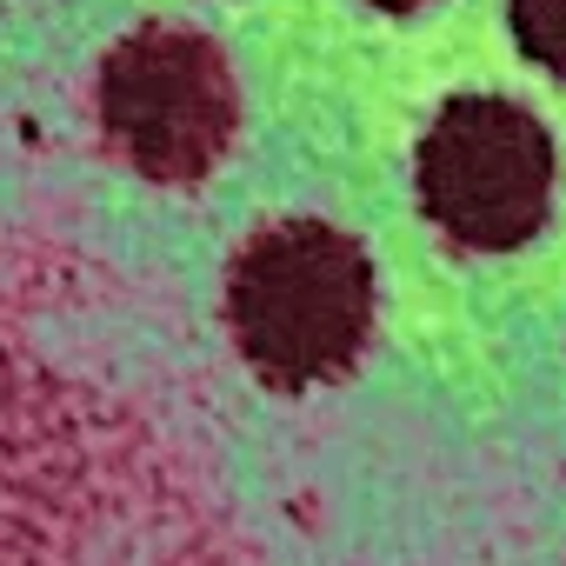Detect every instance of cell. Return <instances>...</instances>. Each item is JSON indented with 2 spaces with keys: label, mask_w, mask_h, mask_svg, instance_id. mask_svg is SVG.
Instances as JSON below:
<instances>
[{
  "label": "cell",
  "mask_w": 566,
  "mask_h": 566,
  "mask_svg": "<svg viewBox=\"0 0 566 566\" xmlns=\"http://www.w3.org/2000/svg\"><path fill=\"white\" fill-rule=\"evenodd\" d=\"M227 327L266 387L340 380L374 334V260L327 220L260 227L227 273Z\"/></svg>",
  "instance_id": "cell-1"
},
{
  "label": "cell",
  "mask_w": 566,
  "mask_h": 566,
  "mask_svg": "<svg viewBox=\"0 0 566 566\" xmlns=\"http://www.w3.org/2000/svg\"><path fill=\"white\" fill-rule=\"evenodd\" d=\"M101 134L107 147L167 187L213 174L240 134V87L227 54L193 28H134L101 61Z\"/></svg>",
  "instance_id": "cell-2"
},
{
  "label": "cell",
  "mask_w": 566,
  "mask_h": 566,
  "mask_svg": "<svg viewBox=\"0 0 566 566\" xmlns=\"http://www.w3.org/2000/svg\"><path fill=\"white\" fill-rule=\"evenodd\" d=\"M553 200L546 127L500 94H460L420 140V207L467 253H513L539 233Z\"/></svg>",
  "instance_id": "cell-3"
},
{
  "label": "cell",
  "mask_w": 566,
  "mask_h": 566,
  "mask_svg": "<svg viewBox=\"0 0 566 566\" xmlns=\"http://www.w3.org/2000/svg\"><path fill=\"white\" fill-rule=\"evenodd\" d=\"M506 14H513V41L526 48V61L566 81V0H506Z\"/></svg>",
  "instance_id": "cell-4"
},
{
  "label": "cell",
  "mask_w": 566,
  "mask_h": 566,
  "mask_svg": "<svg viewBox=\"0 0 566 566\" xmlns=\"http://www.w3.org/2000/svg\"><path fill=\"white\" fill-rule=\"evenodd\" d=\"M367 8H380V14H413V8H427V0H367Z\"/></svg>",
  "instance_id": "cell-5"
}]
</instances>
